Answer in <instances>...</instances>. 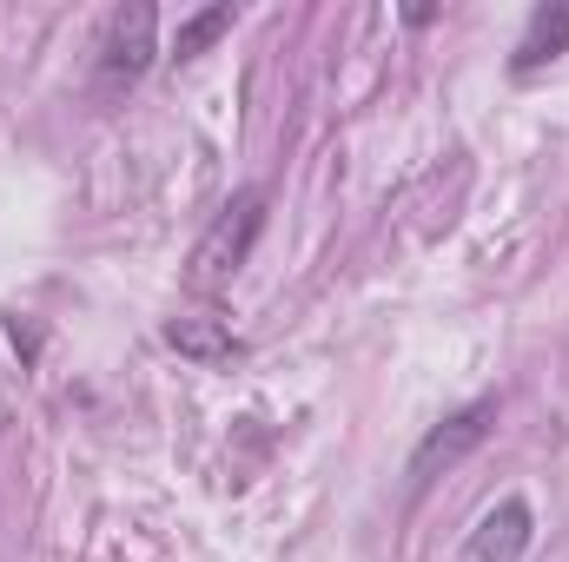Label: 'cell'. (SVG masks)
<instances>
[{
  "instance_id": "obj_1",
  "label": "cell",
  "mask_w": 569,
  "mask_h": 562,
  "mask_svg": "<svg viewBox=\"0 0 569 562\" xmlns=\"http://www.w3.org/2000/svg\"><path fill=\"white\" fill-rule=\"evenodd\" d=\"M259 232H266V192H259V185H246V192H232V199H226V212L206 225V239H199V252H192V284L232 279V272L252 259Z\"/></svg>"
},
{
  "instance_id": "obj_2",
  "label": "cell",
  "mask_w": 569,
  "mask_h": 562,
  "mask_svg": "<svg viewBox=\"0 0 569 562\" xmlns=\"http://www.w3.org/2000/svg\"><path fill=\"white\" fill-rule=\"evenodd\" d=\"M152 33H159V13H152L146 0L120 7V13L107 20V33H100V93L140 87L146 67H152Z\"/></svg>"
},
{
  "instance_id": "obj_3",
  "label": "cell",
  "mask_w": 569,
  "mask_h": 562,
  "mask_svg": "<svg viewBox=\"0 0 569 562\" xmlns=\"http://www.w3.org/2000/svg\"><path fill=\"white\" fill-rule=\"evenodd\" d=\"M490 423H497V404H490V398H477V404H463V411H457L450 423H437V430H430L425 443L411 450V483L425 490V483L437 476V470L463 463V456H470V450H477V443L490 436Z\"/></svg>"
},
{
  "instance_id": "obj_4",
  "label": "cell",
  "mask_w": 569,
  "mask_h": 562,
  "mask_svg": "<svg viewBox=\"0 0 569 562\" xmlns=\"http://www.w3.org/2000/svg\"><path fill=\"white\" fill-rule=\"evenodd\" d=\"M530 543H537V516H530V503H523V496H503V503H490V510L477 516L463 556L470 562H523Z\"/></svg>"
},
{
  "instance_id": "obj_5",
  "label": "cell",
  "mask_w": 569,
  "mask_h": 562,
  "mask_svg": "<svg viewBox=\"0 0 569 562\" xmlns=\"http://www.w3.org/2000/svg\"><path fill=\"white\" fill-rule=\"evenodd\" d=\"M557 53H569V0L537 7V13L523 20V40H517V53H510V73L530 80V73H543Z\"/></svg>"
},
{
  "instance_id": "obj_6",
  "label": "cell",
  "mask_w": 569,
  "mask_h": 562,
  "mask_svg": "<svg viewBox=\"0 0 569 562\" xmlns=\"http://www.w3.org/2000/svg\"><path fill=\"white\" fill-rule=\"evenodd\" d=\"M232 20H239L232 7H206V13H192V20L179 27V60H192V53H206V47H212L219 33H232Z\"/></svg>"
},
{
  "instance_id": "obj_7",
  "label": "cell",
  "mask_w": 569,
  "mask_h": 562,
  "mask_svg": "<svg viewBox=\"0 0 569 562\" xmlns=\"http://www.w3.org/2000/svg\"><path fill=\"white\" fill-rule=\"evenodd\" d=\"M166 338H172L179 351H192V358H232V351H239L226 331H199V324H186V318H179V324H166Z\"/></svg>"
}]
</instances>
